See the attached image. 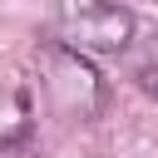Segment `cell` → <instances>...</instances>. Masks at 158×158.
Here are the masks:
<instances>
[{
  "label": "cell",
  "instance_id": "obj_2",
  "mask_svg": "<svg viewBox=\"0 0 158 158\" xmlns=\"http://www.w3.org/2000/svg\"><path fill=\"white\" fill-rule=\"evenodd\" d=\"M138 89H143L148 99H158V64H143V69H138Z\"/></svg>",
  "mask_w": 158,
  "mask_h": 158
},
{
  "label": "cell",
  "instance_id": "obj_1",
  "mask_svg": "<svg viewBox=\"0 0 158 158\" xmlns=\"http://www.w3.org/2000/svg\"><path fill=\"white\" fill-rule=\"evenodd\" d=\"M59 35L69 49L118 54L133 40V15L118 0H59Z\"/></svg>",
  "mask_w": 158,
  "mask_h": 158
}]
</instances>
